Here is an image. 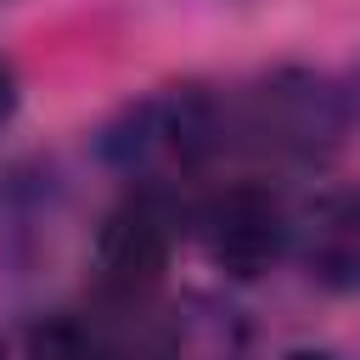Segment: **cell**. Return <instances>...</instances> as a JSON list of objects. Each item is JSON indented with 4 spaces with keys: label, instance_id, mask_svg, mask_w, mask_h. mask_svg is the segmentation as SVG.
<instances>
[{
    "label": "cell",
    "instance_id": "cell-1",
    "mask_svg": "<svg viewBox=\"0 0 360 360\" xmlns=\"http://www.w3.org/2000/svg\"><path fill=\"white\" fill-rule=\"evenodd\" d=\"M225 152V112L219 96L202 84H169L124 107L101 129V158L129 174V191H163L169 180H191Z\"/></svg>",
    "mask_w": 360,
    "mask_h": 360
},
{
    "label": "cell",
    "instance_id": "cell-2",
    "mask_svg": "<svg viewBox=\"0 0 360 360\" xmlns=\"http://www.w3.org/2000/svg\"><path fill=\"white\" fill-rule=\"evenodd\" d=\"M225 112V152H253L264 163H321L338 152L349 129L343 96L298 68H281L236 96H219Z\"/></svg>",
    "mask_w": 360,
    "mask_h": 360
},
{
    "label": "cell",
    "instance_id": "cell-3",
    "mask_svg": "<svg viewBox=\"0 0 360 360\" xmlns=\"http://www.w3.org/2000/svg\"><path fill=\"white\" fill-rule=\"evenodd\" d=\"M191 231L214 270L253 281L292 253V208L270 180H231L191 208Z\"/></svg>",
    "mask_w": 360,
    "mask_h": 360
},
{
    "label": "cell",
    "instance_id": "cell-4",
    "mask_svg": "<svg viewBox=\"0 0 360 360\" xmlns=\"http://www.w3.org/2000/svg\"><path fill=\"white\" fill-rule=\"evenodd\" d=\"M174 202L163 191H129L96 231V292L118 309H146L174 253Z\"/></svg>",
    "mask_w": 360,
    "mask_h": 360
},
{
    "label": "cell",
    "instance_id": "cell-5",
    "mask_svg": "<svg viewBox=\"0 0 360 360\" xmlns=\"http://www.w3.org/2000/svg\"><path fill=\"white\" fill-rule=\"evenodd\" d=\"M292 259L315 287L360 298V186L321 191L292 208Z\"/></svg>",
    "mask_w": 360,
    "mask_h": 360
},
{
    "label": "cell",
    "instance_id": "cell-6",
    "mask_svg": "<svg viewBox=\"0 0 360 360\" xmlns=\"http://www.w3.org/2000/svg\"><path fill=\"white\" fill-rule=\"evenodd\" d=\"M146 360H253V332L225 298L186 292L158 315Z\"/></svg>",
    "mask_w": 360,
    "mask_h": 360
},
{
    "label": "cell",
    "instance_id": "cell-7",
    "mask_svg": "<svg viewBox=\"0 0 360 360\" xmlns=\"http://www.w3.org/2000/svg\"><path fill=\"white\" fill-rule=\"evenodd\" d=\"M28 360H129V354H124L118 338L101 332L96 321H84V315H56V321L34 326Z\"/></svg>",
    "mask_w": 360,
    "mask_h": 360
},
{
    "label": "cell",
    "instance_id": "cell-8",
    "mask_svg": "<svg viewBox=\"0 0 360 360\" xmlns=\"http://www.w3.org/2000/svg\"><path fill=\"white\" fill-rule=\"evenodd\" d=\"M11 112H17V68L0 56V129L11 124Z\"/></svg>",
    "mask_w": 360,
    "mask_h": 360
}]
</instances>
